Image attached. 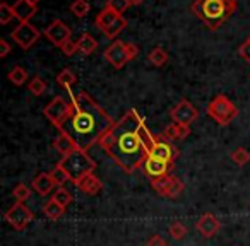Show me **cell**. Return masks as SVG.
Returning <instances> with one entry per match:
<instances>
[{
    "mask_svg": "<svg viewBox=\"0 0 250 246\" xmlns=\"http://www.w3.org/2000/svg\"><path fill=\"white\" fill-rule=\"evenodd\" d=\"M156 135L147 130L146 121L137 110H129L101 137L98 146L125 173H136L149 156Z\"/></svg>",
    "mask_w": 250,
    "mask_h": 246,
    "instance_id": "1",
    "label": "cell"
},
{
    "mask_svg": "<svg viewBox=\"0 0 250 246\" xmlns=\"http://www.w3.org/2000/svg\"><path fill=\"white\" fill-rule=\"evenodd\" d=\"M115 125L113 118L87 93L74 94L69 103V114L59 127V132L69 135L81 151H89L100 144L101 137Z\"/></svg>",
    "mask_w": 250,
    "mask_h": 246,
    "instance_id": "2",
    "label": "cell"
},
{
    "mask_svg": "<svg viewBox=\"0 0 250 246\" xmlns=\"http://www.w3.org/2000/svg\"><path fill=\"white\" fill-rule=\"evenodd\" d=\"M190 9L211 31H216L235 14L238 5L236 0H195Z\"/></svg>",
    "mask_w": 250,
    "mask_h": 246,
    "instance_id": "3",
    "label": "cell"
},
{
    "mask_svg": "<svg viewBox=\"0 0 250 246\" xmlns=\"http://www.w3.org/2000/svg\"><path fill=\"white\" fill-rule=\"evenodd\" d=\"M59 166H62V170L69 174V181H72L74 185H77L84 176L94 173L96 164L94 161L87 156L86 151H74V152L62 156V159L59 161Z\"/></svg>",
    "mask_w": 250,
    "mask_h": 246,
    "instance_id": "4",
    "label": "cell"
},
{
    "mask_svg": "<svg viewBox=\"0 0 250 246\" xmlns=\"http://www.w3.org/2000/svg\"><path fill=\"white\" fill-rule=\"evenodd\" d=\"M208 114L219 125H229L236 116H238V108L229 101L225 94L214 96L208 104Z\"/></svg>",
    "mask_w": 250,
    "mask_h": 246,
    "instance_id": "5",
    "label": "cell"
},
{
    "mask_svg": "<svg viewBox=\"0 0 250 246\" xmlns=\"http://www.w3.org/2000/svg\"><path fill=\"white\" fill-rule=\"evenodd\" d=\"M104 60L110 63L113 69H124L125 63H129L139 55V46L134 43L113 41L104 50Z\"/></svg>",
    "mask_w": 250,
    "mask_h": 246,
    "instance_id": "6",
    "label": "cell"
},
{
    "mask_svg": "<svg viewBox=\"0 0 250 246\" xmlns=\"http://www.w3.org/2000/svg\"><path fill=\"white\" fill-rule=\"evenodd\" d=\"M151 187L160 197L165 198H175L185 190V185L180 178L173 176V174H167V176L154 178L151 180Z\"/></svg>",
    "mask_w": 250,
    "mask_h": 246,
    "instance_id": "7",
    "label": "cell"
},
{
    "mask_svg": "<svg viewBox=\"0 0 250 246\" xmlns=\"http://www.w3.org/2000/svg\"><path fill=\"white\" fill-rule=\"evenodd\" d=\"M4 219L11 227L16 229V231H24L29 222L35 219V215H33V212L29 210L22 202H16V204L4 214Z\"/></svg>",
    "mask_w": 250,
    "mask_h": 246,
    "instance_id": "8",
    "label": "cell"
},
{
    "mask_svg": "<svg viewBox=\"0 0 250 246\" xmlns=\"http://www.w3.org/2000/svg\"><path fill=\"white\" fill-rule=\"evenodd\" d=\"M11 38L21 46L22 50H28L38 41L40 31L36 29V26H33L31 22H19L14 28V31L11 33Z\"/></svg>",
    "mask_w": 250,
    "mask_h": 246,
    "instance_id": "9",
    "label": "cell"
},
{
    "mask_svg": "<svg viewBox=\"0 0 250 246\" xmlns=\"http://www.w3.org/2000/svg\"><path fill=\"white\" fill-rule=\"evenodd\" d=\"M43 114L48 118L50 123H52L53 127H57V129H59V127L63 123V120L67 118V114H69V103H67L62 96H55L45 106Z\"/></svg>",
    "mask_w": 250,
    "mask_h": 246,
    "instance_id": "10",
    "label": "cell"
},
{
    "mask_svg": "<svg viewBox=\"0 0 250 246\" xmlns=\"http://www.w3.org/2000/svg\"><path fill=\"white\" fill-rule=\"evenodd\" d=\"M170 116L175 123H182L185 127H190L199 118V110L187 99H182L178 104H175L170 111Z\"/></svg>",
    "mask_w": 250,
    "mask_h": 246,
    "instance_id": "11",
    "label": "cell"
},
{
    "mask_svg": "<svg viewBox=\"0 0 250 246\" xmlns=\"http://www.w3.org/2000/svg\"><path fill=\"white\" fill-rule=\"evenodd\" d=\"M149 156L158 157V159L165 161L168 164H175V161L178 159V149L170 142L168 139H165L163 135H156L154 144L149 151Z\"/></svg>",
    "mask_w": 250,
    "mask_h": 246,
    "instance_id": "12",
    "label": "cell"
},
{
    "mask_svg": "<svg viewBox=\"0 0 250 246\" xmlns=\"http://www.w3.org/2000/svg\"><path fill=\"white\" fill-rule=\"evenodd\" d=\"M45 36L48 38V41H52L55 46L62 48L63 43L70 39V36H72V31H70V28L63 21H60V19H55V21H53L52 24H50L48 28L45 29Z\"/></svg>",
    "mask_w": 250,
    "mask_h": 246,
    "instance_id": "13",
    "label": "cell"
},
{
    "mask_svg": "<svg viewBox=\"0 0 250 246\" xmlns=\"http://www.w3.org/2000/svg\"><path fill=\"white\" fill-rule=\"evenodd\" d=\"M171 168H173V164H168V163H165V161L158 159V157H153V156H147V159L144 161V164H143L144 173H146V176H149V180L167 176V174H170Z\"/></svg>",
    "mask_w": 250,
    "mask_h": 246,
    "instance_id": "14",
    "label": "cell"
},
{
    "mask_svg": "<svg viewBox=\"0 0 250 246\" xmlns=\"http://www.w3.org/2000/svg\"><path fill=\"white\" fill-rule=\"evenodd\" d=\"M195 227H197V231L201 232V236H204L206 239H211L219 232V229H221V222H219V219L216 217L214 214H204L197 221Z\"/></svg>",
    "mask_w": 250,
    "mask_h": 246,
    "instance_id": "15",
    "label": "cell"
},
{
    "mask_svg": "<svg viewBox=\"0 0 250 246\" xmlns=\"http://www.w3.org/2000/svg\"><path fill=\"white\" fill-rule=\"evenodd\" d=\"M55 187L57 185H55V181H53V178L50 173H40L31 183V188L40 195V197H46V195L53 193Z\"/></svg>",
    "mask_w": 250,
    "mask_h": 246,
    "instance_id": "16",
    "label": "cell"
},
{
    "mask_svg": "<svg viewBox=\"0 0 250 246\" xmlns=\"http://www.w3.org/2000/svg\"><path fill=\"white\" fill-rule=\"evenodd\" d=\"M76 187L79 188L81 191H84L86 195L94 197V195H98V193H101V191H103L104 185H103V181L96 176V174L91 173V174H87V176H84L83 180L76 185Z\"/></svg>",
    "mask_w": 250,
    "mask_h": 246,
    "instance_id": "17",
    "label": "cell"
},
{
    "mask_svg": "<svg viewBox=\"0 0 250 246\" xmlns=\"http://www.w3.org/2000/svg\"><path fill=\"white\" fill-rule=\"evenodd\" d=\"M12 9H14L16 19H19V22H29L36 14V4L29 0H18L12 5Z\"/></svg>",
    "mask_w": 250,
    "mask_h": 246,
    "instance_id": "18",
    "label": "cell"
},
{
    "mask_svg": "<svg viewBox=\"0 0 250 246\" xmlns=\"http://www.w3.org/2000/svg\"><path fill=\"white\" fill-rule=\"evenodd\" d=\"M120 18H122V16L117 14L115 11H111L110 7H103L100 12H98L94 24H96V28H100V31L103 33V31H106V29L110 28L115 21H118Z\"/></svg>",
    "mask_w": 250,
    "mask_h": 246,
    "instance_id": "19",
    "label": "cell"
},
{
    "mask_svg": "<svg viewBox=\"0 0 250 246\" xmlns=\"http://www.w3.org/2000/svg\"><path fill=\"white\" fill-rule=\"evenodd\" d=\"M188 133H190V127H185V125H182V123H175V121H173L171 125H168L167 129H165L163 137L171 142V140H184V139H187Z\"/></svg>",
    "mask_w": 250,
    "mask_h": 246,
    "instance_id": "20",
    "label": "cell"
},
{
    "mask_svg": "<svg viewBox=\"0 0 250 246\" xmlns=\"http://www.w3.org/2000/svg\"><path fill=\"white\" fill-rule=\"evenodd\" d=\"M53 149H55L57 152L62 154V156H67V154L77 151V146L74 144V140L70 139L69 135H65V133L60 132L59 135L55 137V140H53Z\"/></svg>",
    "mask_w": 250,
    "mask_h": 246,
    "instance_id": "21",
    "label": "cell"
},
{
    "mask_svg": "<svg viewBox=\"0 0 250 246\" xmlns=\"http://www.w3.org/2000/svg\"><path fill=\"white\" fill-rule=\"evenodd\" d=\"M77 45H79L81 55H91V53H94L98 48V41L94 39L93 35H89V33H84V35L77 39Z\"/></svg>",
    "mask_w": 250,
    "mask_h": 246,
    "instance_id": "22",
    "label": "cell"
},
{
    "mask_svg": "<svg viewBox=\"0 0 250 246\" xmlns=\"http://www.w3.org/2000/svg\"><path fill=\"white\" fill-rule=\"evenodd\" d=\"M7 79L11 80V82L14 84V86L21 87V86H24V84L28 82V70L22 69L21 65H16L14 69L9 70Z\"/></svg>",
    "mask_w": 250,
    "mask_h": 246,
    "instance_id": "23",
    "label": "cell"
},
{
    "mask_svg": "<svg viewBox=\"0 0 250 246\" xmlns=\"http://www.w3.org/2000/svg\"><path fill=\"white\" fill-rule=\"evenodd\" d=\"M63 212H65V207H62V205H59L57 202H53L52 198L43 205V214H45L50 221H57V219H60L63 215Z\"/></svg>",
    "mask_w": 250,
    "mask_h": 246,
    "instance_id": "24",
    "label": "cell"
},
{
    "mask_svg": "<svg viewBox=\"0 0 250 246\" xmlns=\"http://www.w3.org/2000/svg\"><path fill=\"white\" fill-rule=\"evenodd\" d=\"M147 62H149L151 65H154V67H163L165 63L168 62L167 50L161 48V46H156L154 50H151L149 55H147Z\"/></svg>",
    "mask_w": 250,
    "mask_h": 246,
    "instance_id": "25",
    "label": "cell"
},
{
    "mask_svg": "<svg viewBox=\"0 0 250 246\" xmlns=\"http://www.w3.org/2000/svg\"><path fill=\"white\" fill-rule=\"evenodd\" d=\"M76 82H77V77H76V74H74L72 70L63 69V70H60V72L57 74V84H59V86H62V87H65V89H70V87H72Z\"/></svg>",
    "mask_w": 250,
    "mask_h": 246,
    "instance_id": "26",
    "label": "cell"
},
{
    "mask_svg": "<svg viewBox=\"0 0 250 246\" xmlns=\"http://www.w3.org/2000/svg\"><path fill=\"white\" fill-rule=\"evenodd\" d=\"M52 200L57 202L59 205H62V207H69L70 202H72V195H70V191L67 190V188L63 187H59L55 191L52 193Z\"/></svg>",
    "mask_w": 250,
    "mask_h": 246,
    "instance_id": "27",
    "label": "cell"
},
{
    "mask_svg": "<svg viewBox=\"0 0 250 246\" xmlns=\"http://www.w3.org/2000/svg\"><path fill=\"white\" fill-rule=\"evenodd\" d=\"M91 11V5L87 0H74L70 4V12H72L76 18H86Z\"/></svg>",
    "mask_w": 250,
    "mask_h": 246,
    "instance_id": "28",
    "label": "cell"
},
{
    "mask_svg": "<svg viewBox=\"0 0 250 246\" xmlns=\"http://www.w3.org/2000/svg\"><path fill=\"white\" fill-rule=\"evenodd\" d=\"M127 24H129V22H127V19L122 16V18L118 19V21H115L113 24L106 29V31H103V35L106 36V38H110V39H115L125 28H127Z\"/></svg>",
    "mask_w": 250,
    "mask_h": 246,
    "instance_id": "29",
    "label": "cell"
},
{
    "mask_svg": "<svg viewBox=\"0 0 250 246\" xmlns=\"http://www.w3.org/2000/svg\"><path fill=\"white\" fill-rule=\"evenodd\" d=\"M231 161L236 164V166H245V164L250 163V151L243 149V147H236L231 154H229Z\"/></svg>",
    "mask_w": 250,
    "mask_h": 246,
    "instance_id": "30",
    "label": "cell"
},
{
    "mask_svg": "<svg viewBox=\"0 0 250 246\" xmlns=\"http://www.w3.org/2000/svg\"><path fill=\"white\" fill-rule=\"evenodd\" d=\"M46 87L48 86H46L45 79H42V77H33V79L28 82L29 93L35 94V96H42V94H45Z\"/></svg>",
    "mask_w": 250,
    "mask_h": 246,
    "instance_id": "31",
    "label": "cell"
},
{
    "mask_svg": "<svg viewBox=\"0 0 250 246\" xmlns=\"http://www.w3.org/2000/svg\"><path fill=\"white\" fill-rule=\"evenodd\" d=\"M168 232H170V236L173 239L180 241V239H184L185 236H187V227H185L184 222L175 221V222H171V224H170V227H168Z\"/></svg>",
    "mask_w": 250,
    "mask_h": 246,
    "instance_id": "32",
    "label": "cell"
},
{
    "mask_svg": "<svg viewBox=\"0 0 250 246\" xmlns=\"http://www.w3.org/2000/svg\"><path fill=\"white\" fill-rule=\"evenodd\" d=\"M12 197H14L18 202H22V204H24V202L31 197V188H29L28 185H24V183L16 185L14 190H12Z\"/></svg>",
    "mask_w": 250,
    "mask_h": 246,
    "instance_id": "33",
    "label": "cell"
},
{
    "mask_svg": "<svg viewBox=\"0 0 250 246\" xmlns=\"http://www.w3.org/2000/svg\"><path fill=\"white\" fill-rule=\"evenodd\" d=\"M14 18H16V14H14L12 5H9L7 2H2V4H0V24L2 26L9 24Z\"/></svg>",
    "mask_w": 250,
    "mask_h": 246,
    "instance_id": "34",
    "label": "cell"
},
{
    "mask_svg": "<svg viewBox=\"0 0 250 246\" xmlns=\"http://www.w3.org/2000/svg\"><path fill=\"white\" fill-rule=\"evenodd\" d=\"M130 0H106V4H104V7H110L111 11H115L117 14H124L127 9L130 7Z\"/></svg>",
    "mask_w": 250,
    "mask_h": 246,
    "instance_id": "35",
    "label": "cell"
},
{
    "mask_svg": "<svg viewBox=\"0 0 250 246\" xmlns=\"http://www.w3.org/2000/svg\"><path fill=\"white\" fill-rule=\"evenodd\" d=\"M50 174H52V178H53V181H55L57 187H63V185L69 181V174H67L65 171L62 170V166H59V164L50 171Z\"/></svg>",
    "mask_w": 250,
    "mask_h": 246,
    "instance_id": "36",
    "label": "cell"
},
{
    "mask_svg": "<svg viewBox=\"0 0 250 246\" xmlns=\"http://www.w3.org/2000/svg\"><path fill=\"white\" fill-rule=\"evenodd\" d=\"M60 50H62V53L65 57H72V55H76V53L79 52V45H77V41H74V39L70 38L69 41L63 43Z\"/></svg>",
    "mask_w": 250,
    "mask_h": 246,
    "instance_id": "37",
    "label": "cell"
},
{
    "mask_svg": "<svg viewBox=\"0 0 250 246\" xmlns=\"http://www.w3.org/2000/svg\"><path fill=\"white\" fill-rule=\"evenodd\" d=\"M238 55L242 57L247 63H250V41H249V39H247V41H243L242 45L238 46Z\"/></svg>",
    "mask_w": 250,
    "mask_h": 246,
    "instance_id": "38",
    "label": "cell"
},
{
    "mask_svg": "<svg viewBox=\"0 0 250 246\" xmlns=\"http://www.w3.org/2000/svg\"><path fill=\"white\" fill-rule=\"evenodd\" d=\"M146 246H168V243H167V239L161 238L160 234H154V236H151V238L147 239Z\"/></svg>",
    "mask_w": 250,
    "mask_h": 246,
    "instance_id": "39",
    "label": "cell"
},
{
    "mask_svg": "<svg viewBox=\"0 0 250 246\" xmlns=\"http://www.w3.org/2000/svg\"><path fill=\"white\" fill-rule=\"evenodd\" d=\"M9 52H11V45L7 43V39H0V57L5 58L9 55Z\"/></svg>",
    "mask_w": 250,
    "mask_h": 246,
    "instance_id": "40",
    "label": "cell"
},
{
    "mask_svg": "<svg viewBox=\"0 0 250 246\" xmlns=\"http://www.w3.org/2000/svg\"><path fill=\"white\" fill-rule=\"evenodd\" d=\"M143 2H144V0H130V4H132V5H141Z\"/></svg>",
    "mask_w": 250,
    "mask_h": 246,
    "instance_id": "41",
    "label": "cell"
},
{
    "mask_svg": "<svg viewBox=\"0 0 250 246\" xmlns=\"http://www.w3.org/2000/svg\"><path fill=\"white\" fill-rule=\"evenodd\" d=\"M29 2H33V4H38L40 0H29Z\"/></svg>",
    "mask_w": 250,
    "mask_h": 246,
    "instance_id": "42",
    "label": "cell"
},
{
    "mask_svg": "<svg viewBox=\"0 0 250 246\" xmlns=\"http://www.w3.org/2000/svg\"><path fill=\"white\" fill-rule=\"evenodd\" d=\"M249 41H250V38H249Z\"/></svg>",
    "mask_w": 250,
    "mask_h": 246,
    "instance_id": "43",
    "label": "cell"
}]
</instances>
